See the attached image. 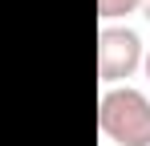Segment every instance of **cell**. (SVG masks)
Segmentation results:
<instances>
[{"mask_svg":"<svg viewBox=\"0 0 150 146\" xmlns=\"http://www.w3.org/2000/svg\"><path fill=\"white\" fill-rule=\"evenodd\" d=\"M98 130L118 146H150V97L130 85L105 89L98 101Z\"/></svg>","mask_w":150,"mask_h":146,"instance_id":"cell-1","label":"cell"},{"mask_svg":"<svg viewBox=\"0 0 150 146\" xmlns=\"http://www.w3.org/2000/svg\"><path fill=\"white\" fill-rule=\"evenodd\" d=\"M146 61V53H142V37L134 33V28H114V24H105L98 33V81L101 85H118L126 77H134V69Z\"/></svg>","mask_w":150,"mask_h":146,"instance_id":"cell-2","label":"cell"},{"mask_svg":"<svg viewBox=\"0 0 150 146\" xmlns=\"http://www.w3.org/2000/svg\"><path fill=\"white\" fill-rule=\"evenodd\" d=\"M138 8H142V0H98V16L101 21H118V16L138 12Z\"/></svg>","mask_w":150,"mask_h":146,"instance_id":"cell-3","label":"cell"},{"mask_svg":"<svg viewBox=\"0 0 150 146\" xmlns=\"http://www.w3.org/2000/svg\"><path fill=\"white\" fill-rule=\"evenodd\" d=\"M142 69H146V81H150V53H146V61H142Z\"/></svg>","mask_w":150,"mask_h":146,"instance_id":"cell-4","label":"cell"},{"mask_svg":"<svg viewBox=\"0 0 150 146\" xmlns=\"http://www.w3.org/2000/svg\"><path fill=\"white\" fill-rule=\"evenodd\" d=\"M142 12H146V21H150V0H142Z\"/></svg>","mask_w":150,"mask_h":146,"instance_id":"cell-5","label":"cell"}]
</instances>
